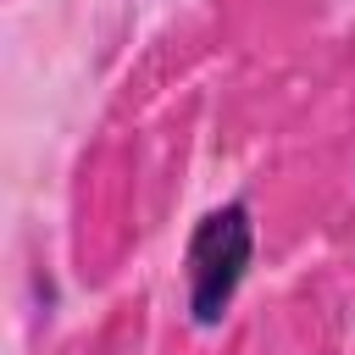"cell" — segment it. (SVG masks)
<instances>
[{"label":"cell","instance_id":"obj_1","mask_svg":"<svg viewBox=\"0 0 355 355\" xmlns=\"http://www.w3.org/2000/svg\"><path fill=\"white\" fill-rule=\"evenodd\" d=\"M250 255H255V216L244 200H227L194 222L183 277H189V316L200 327H216L227 316V305L250 272Z\"/></svg>","mask_w":355,"mask_h":355}]
</instances>
